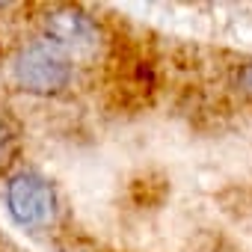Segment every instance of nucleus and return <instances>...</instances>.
Returning <instances> with one entry per match:
<instances>
[{"label": "nucleus", "mask_w": 252, "mask_h": 252, "mask_svg": "<svg viewBox=\"0 0 252 252\" xmlns=\"http://www.w3.org/2000/svg\"><path fill=\"white\" fill-rule=\"evenodd\" d=\"M12 74H15V83L24 92L57 95L71 83L74 63L63 48L42 39V42H33V45L18 51L15 63H12Z\"/></svg>", "instance_id": "obj_1"}, {"label": "nucleus", "mask_w": 252, "mask_h": 252, "mask_svg": "<svg viewBox=\"0 0 252 252\" xmlns=\"http://www.w3.org/2000/svg\"><path fill=\"white\" fill-rule=\"evenodd\" d=\"M6 208L24 228H45L57 217L54 187L36 172H15L6 181Z\"/></svg>", "instance_id": "obj_2"}, {"label": "nucleus", "mask_w": 252, "mask_h": 252, "mask_svg": "<svg viewBox=\"0 0 252 252\" xmlns=\"http://www.w3.org/2000/svg\"><path fill=\"white\" fill-rule=\"evenodd\" d=\"M45 39L54 42L57 48H63L68 57H83V54H95L98 51V42H101V33H98V24L83 15L80 9H54L48 18H45Z\"/></svg>", "instance_id": "obj_3"}, {"label": "nucleus", "mask_w": 252, "mask_h": 252, "mask_svg": "<svg viewBox=\"0 0 252 252\" xmlns=\"http://www.w3.org/2000/svg\"><path fill=\"white\" fill-rule=\"evenodd\" d=\"M9 140H12V134H9V128H6V122L0 119V158L6 155V146H9Z\"/></svg>", "instance_id": "obj_4"}, {"label": "nucleus", "mask_w": 252, "mask_h": 252, "mask_svg": "<svg viewBox=\"0 0 252 252\" xmlns=\"http://www.w3.org/2000/svg\"><path fill=\"white\" fill-rule=\"evenodd\" d=\"M240 83H243V89H246V92H252V63H249V65H243V71H240Z\"/></svg>", "instance_id": "obj_5"}]
</instances>
